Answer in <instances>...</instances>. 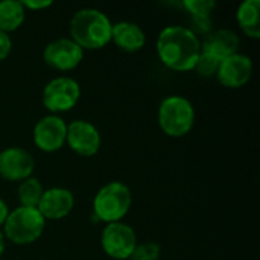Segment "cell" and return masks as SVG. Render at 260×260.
I'll return each instance as SVG.
<instances>
[{
    "label": "cell",
    "instance_id": "obj_2",
    "mask_svg": "<svg viewBox=\"0 0 260 260\" xmlns=\"http://www.w3.org/2000/svg\"><path fill=\"white\" fill-rule=\"evenodd\" d=\"M111 20L96 8H82L70 20V38L82 49H102L111 43Z\"/></svg>",
    "mask_w": 260,
    "mask_h": 260
},
{
    "label": "cell",
    "instance_id": "obj_7",
    "mask_svg": "<svg viewBox=\"0 0 260 260\" xmlns=\"http://www.w3.org/2000/svg\"><path fill=\"white\" fill-rule=\"evenodd\" d=\"M139 244L134 229L122 221L107 224L101 235L104 253L114 260H128Z\"/></svg>",
    "mask_w": 260,
    "mask_h": 260
},
{
    "label": "cell",
    "instance_id": "obj_24",
    "mask_svg": "<svg viewBox=\"0 0 260 260\" xmlns=\"http://www.w3.org/2000/svg\"><path fill=\"white\" fill-rule=\"evenodd\" d=\"M21 3H23V6H24L26 11L27 9L29 11H40V9H46V8H49V6L53 5L50 0H24Z\"/></svg>",
    "mask_w": 260,
    "mask_h": 260
},
{
    "label": "cell",
    "instance_id": "obj_12",
    "mask_svg": "<svg viewBox=\"0 0 260 260\" xmlns=\"http://www.w3.org/2000/svg\"><path fill=\"white\" fill-rule=\"evenodd\" d=\"M253 76V61L244 53H235L219 62L216 79L225 88H241Z\"/></svg>",
    "mask_w": 260,
    "mask_h": 260
},
{
    "label": "cell",
    "instance_id": "obj_18",
    "mask_svg": "<svg viewBox=\"0 0 260 260\" xmlns=\"http://www.w3.org/2000/svg\"><path fill=\"white\" fill-rule=\"evenodd\" d=\"M43 193H44V187L40 183V180L35 177H29L18 183L17 197H18L20 206L23 207H37Z\"/></svg>",
    "mask_w": 260,
    "mask_h": 260
},
{
    "label": "cell",
    "instance_id": "obj_4",
    "mask_svg": "<svg viewBox=\"0 0 260 260\" xmlns=\"http://www.w3.org/2000/svg\"><path fill=\"white\" fill-rule=\"evenodd\" d=\"M131 204L133 195L129 187L120 181H111L102 186L94 195L93 213L101 222H119L129 212Z\"/></svg>",
    "mask_w": 260,
    "mask_h": 260
},
{
    "label": "cell",
    "instance_id": "obj_6",
    "mask_svg": "<svg viewBox=\"0 0 260 260\" xmlns=\"http://www.w3.org/2000/svg\"><path fill=\"white\" fill-rule=\"evenodd\" d=\"M81 98V85L70 76H56L50 79L43 90V105L52 114L72 110Z\"/></svg>",
    "mask_w": 260,
    "mask_h": 260
},
{
    "label": "cell",
    "instance_id": "obj_14",
    "mask_svg": "<svg viewBox=\"0 0 260 260\" xmlns=\"http://www.w3.org/2000/svg\"><path fill=\"white\" fill-rule=\"evenodd\" d=\"M239 44L241 41L236 32L232 29H216L204 37V41H201V52L222 61L224 58L238 53Z\"/></svg>",
    "mask_w": 260,
    "mask_h": 260
},
{
    "label": "cell",
    "instance_id": "obj_9",
    "mask_svg": "<svg viewBox=\"0 0 260 260\" xmlns=\"http://www.w3.org/2000/svg\"><path fill=\"white\" fill-rule=\"evenodd\" d=\"M66 143L81 157H93L99 152L102 137L99 129L88 120H73L67 125Z\"/></svg>",
    "mask_w": 260,
    "mask_h": 260
},
{
    "label": "cell",
    "instance_id": "obj_13",
    "mask_svg": "<svg viewBox=\"0 0 260 260\" xmlns=\"http://www.w3.org/2000/svg\"><path fill=\"white\" fill-rule=\"evenodd\" d=\"M75 207V197L69 189L52 187L44 189V193L37 206L41 216L47 221H58L66 218Z\"/></svg>",
    "mask_w": 260,
    "mask_h": 260
},
{
    "label": "cell",
    "instance_id": "obj_19",
    "mask_svg": "<svg viewBox=\"0 0 260 260\" xmlns=\"http://www.w3.org/2000/svg\"><path fill=\"white\" fill-rule=\"evenodd\" d=\"M183 6L190 17H212L216 8L215 0H184Z\"/></svg>",
    "mask_w": 260,
    "mask_h": 260
},
{
    "label": "cell",
    "instance_id": "obj_15",
    "mask_svg": "<svg viewBox=\"0 0 260 260\" xmlns=\"http://www.w3.org/2000/svg\"><path fill=\"white\" fill-rule=\"evenodd\" d=\"M111 43L126 53H134L145 47L146 35L143 29L133 21H117L113 23Z\"/></svg>",
    "mask_w": 260,
    "mask_h": 260
},
{
    "label": "cell",
    "instance_id": "obj_26",
    "mask_svg": "<svg viewBox=\"0 0 260 260\" xmlns=\"http://www.w3.org/2000/svg\"><path fill=\"white\" fill-rule=\"evenodd\" d=\"M5 236H3V232L0 230V257L3 256V253H5Z\"/></svg>",
    "mask_w": 260,
    "mask_h": 260
},
{
    "label": "cell",
    "instance_id": "obj_11",
    "mask_svg": "<svg viewBox=\"0 0 260 260\" xmlns=\"http://www.w3.org/2000/svg\"><path fill=\"white\" fill-rule=\"evenodd\" d=\"M34 168V157L24 148L9 146L0 151V177L3 180L20 183L32 177Z\"/></svg>",
    "mask_w": 260,
    "mask_h": 260
},
{
    "label": "cell",
    "instance_id": "obj_20",
    "mask_svg": "<svg viewBox=\"0 0 260 260\" xmlns=\"http://www.w3.org/2000/svg\"><path fill=\"white\" fill-rule=\"evenodd\" d=\"M219 62H221V61L216 59L215 56L201 52V55H200V58H198L195 67H193V70H195L201 78H212V76L216 78Z\"/></svg>",
    "mask_w": 260,
    "mask_h": 260
},
{
    "label": "cell",
    "instance_id": "obj_3",
    "mask_svg": "<svg viewBox=\"0 0 260 260\" xmlns=\"http://www.w3.org/2000/svg\"><path fill=\"white\" fill-rule=\"evenodd\" d=\"M195 108L192 102L184 96H168L161 101L157 120L160 129L174 139L187 136L195 125Z\"/></svg>",
    "mask_w": 260,
    "mask_h": 260
},
{
    "label": "cell",
    "instance_id": "obj_10",
    "mask_svg": "<svg viewBox=\"0 0 260 260\" xmlns=\"http://www.w3.org/2000/svg\"><path fill=\"white\" fill-rule=\"evenodd\" d=\"M67 123L56 114L41 117L34 126V143L35 146L47 154L59 151L66 145Z\"/></svg>",
    "mask_w": 260,
    "mask_h": 260
},
{
    "label": "cell",
    "instance_id": "obj_25",
    "mask_svg": "<svg viewBox=\"0 0 260 260\" xmlns=\"http://www.w3.org/2000/svg\"><path fill=\"white\" fill-rule=\"evenodd\" d=\"M9 212H11V210H9V207H8V204H6V201L0 198V227H3V224L6 222Z\"/></svg>",
    "mask_w": 260,
    "mask_h": 260
},
{
    "label": "cell",
    "instance_id": "obj_23",
    "mask_svg": "<svg viewBox=\"0 0 260 260\" xmlns=\"http://www.w3.org/2000/svg\"><path fill=\"white\" fill-rule=\"evenodd\" d=\"M12 50V40L9 34L0 30V61H5Z\"/></svg>",
    "mask_w": 260,
    "mask_h": 260
},
{
    "label": "cell",
    "instance_id": "obj_17",
    "mask_svg": "<svg viewBox=\"0 0 260 260\" xmlns=\"http://www.w3.org/2000/svg\"><path fill=\"white\" fill-rule=\"evenodd\" d=\"M26 18V9L21 2L3 0L0 2V30L5 34L17 30Z\"/></svg>",
    "mask_w": 260,
    "mask_h": 260
},
{
    "label": "cell",
    "instance_id": "obj_16",
    "mask_svg": "<svg viewBox=\"0 0 260 260\" xmlns=\"http://www.w3.org/2000/svg\"><path fill=\"white\" fill-rule=\"evenodd\" d=\"M236 20L242 32L253 38H260V2L259 0H245L239 5L236 12Z\"/></svg>",
    "mask_w": 260,
    "mask_h": 260
},
{
    "label": "cell",
    "instance_id": "obj_22",
    "mask_svg": "<svg viewBox=\"0 0 260 260\" xmlns=\"http://www.w3.org/2000/svg\"><path fill=\"white\" fill-rule=\"evenodd\" d=\"M189 29L197 35H207L210 34L212 29V17H190V26Z\"/></svg>",
    "mask_w": 260,
    "mask_h": 260
},
{
    "label": "cell",
    "instance_id": "obj_21",
    "mask_svg": "<svg viewBox=\"0 0 260 260\" xmlns=\"http://www.w3.org/2000/svg\"><path fill=\"white\" fill-rule=\"evenodd\" d=\"M161 248L155 242H139L129 260H158Z\"/></svg>",
    "mask_w": 260,
    "mask_h": 260
},
{
    "label": "cell",
    "instance_id": "obj_1",
    "mask_svg": "<svg viewBox=\"0 0 260 260\" xmlns=\"http://www.w3.org/2000/svg\"><path fill=\"white\" fill-rule=\"evenodd\" d=\"M157 55L174 72L193 70L201 55V40L187 26H166L157 37Z\"/></svg>",
    "mask_w": 260,
    "mask_h": 260
},
{
    "label": "cell",
    "instance_id": "obj_5",
    "mask_svg": "<svg viewBox=\"0 0 260 260\" xmlns=\"http://www.w3.org/2000/svg\"><path fill=\"white\" fill-rule=\"evenodd\" d=\"M46 219L37 207H17L9 212L3 224V236L15 245H29L38 241L44 232Z\"/></svg>",
    "mask_w": 260,
    "mask_h": 260
},
{
    "label": "cell",
    "instance_id": "obj_8",
    "mask_svg": "<svg viewBox=\"0 0 260 260\" xmlns=\"http://www.w3.org/2000/svg\"><path fill=\"white\" fill-rule=\"evenodd\" d=\"M43 59L49 67L58 72H69L81 64L84 49L72 38H56L44 47Z\"/></svg>",
    "mask_w": 260,
    "mask_h": 260
}]
</instances>
